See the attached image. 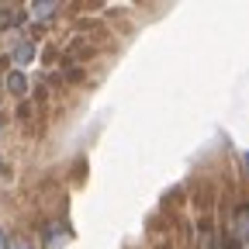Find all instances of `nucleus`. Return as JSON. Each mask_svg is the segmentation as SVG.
Listing matches in <instances>:
<instances>
[{
    "label": "nucleus",
    "mask_w": 249,
    "mask_h": 249,
    "mask_svg": "<svg viewBox=\"0 0 249 249\" xmlns=\"http://www.w3.org/2000/svg\"><path fill=\"white\" fill-rule=\"evenodd\" d=\"M0 249H7V239H4V232H0Z\"/></svg>",
    "instance_id": "423d86ee"
},
{
    "label": "nucleus",
    "mask_w": 249,
    "mask_h": 249,
    "mask_svg": "<svg viewBox=\"0 0 249 249\" xmlns=\"http://www.w3.org/2000/svg\"><path fill=\"white\" fill-rule=\"evenodd\" d=\"M7 249H31V246H28L24 235H11V239H7Z\"/></svg>",
    "instance_id": "39448f33"
},
{
    "label": "nucleus",
    "mask_w": 249,
    "mask_h": 249,
    "mask_svg": "<svg viewBox=\"0 0 249 249\" xmlns=\"http://www.w3.org/2000/svg\"><path fill=\"white\" fill-rule=\"evenodd\" d=\"M235 235H239L242 242H249V204L235 208Z\"/></svg>",
    "instance_id": "f257e3e1"
},
{
    "label": "nucleus",
    "mask_w": 249,
    "mask_h": 249,
    "mask_svg": "<svg viewBox=\"0 0 249 249\" xmlns=\"http://www.w3.org/2000/svg\"><path fill=\"white\" fill-rule=\"evenodd\" d=\"M31 14H35V18H49V14H55V0H38V4L31 7Z\"/></svg>",
    "instance_id": "20e7f679"
},
{
    "label": "nucleus",
    "mask_w": 249,
    "mask_h": 249,
    "mask_svg": "<svg viewBox=\"0 0 249 249\" xmlns=\"http://www.w3.org/2000/svg\"><path fill=\"white\" fill-rule=\"evenodd\" d=\"M31 59H35V45H31V42H21V45L14 49V62H18V66H24V62H31Z\"/></svg>",
    "instance_id": "7ed1b4c3"
},
{
    "label": "nucleus",
    "mask_w": 249,
    "mask_h": 249,
    "mask_svg": "<svg viewBox=\"0 0 249 249\" xmlns=\"http://www.w3.org/2000/svg\"><path fill=\"white\" fill-rule=\"evenodd\" d=\"M229 249H235V246H229Z\"/></svg>",
    "instance_id": "6e6552de"
},
{
    "label": "nucleus",
    "mask_w": 249,
    "mask_h": 249,
    "mask_svg": "<svg viewBox=\"0 0 249 249\" xmlns=\"http://www.w3.org/2000/svg\"><path fill=\"white\" fill-rule=\"evenodd\" d=\"M246 170H249V152H246Z\"/></svg>",
    "instance_id": "0eeeda50"
},
{
    "label": "nucleus",
    "mask_w": 249,
    "mask_h": 249,
    "mask_svg": "<svg viewBox=\"0 0 249 249\" xmlns=\"http://www.w3.org/2000/svg\"><path fill=\"white\" fill-rule=\"evenodd\" d=\"M7 90L21 97V93L28 90V80H24V73H18V70H14V73H7Z\"/></svg>",
    "instance_id": "f03ea898"
}]
</instances>
